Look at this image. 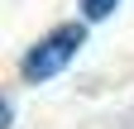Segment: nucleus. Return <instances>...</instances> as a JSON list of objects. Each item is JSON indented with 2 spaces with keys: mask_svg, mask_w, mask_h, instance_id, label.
Here are the masks:
<instances>
[{
  "mask_svg": "<svg viewBox=\"0 0 134 129\" xmlns=\"http://www.w3.org/2000/svg\"><path fill=\"white\" fill-rule=\"evenodd\" d=\"M81 43H86V29H81V24H58V29H48V34L24 53V62H19L24 81H48V77H58L67 62L81 53Z\"/></svg>",
  "mask_w": 134,
  "mask_h": 129,
  "instance_id": "nucleus-1",
  "label": "nucleus"
},
{
  "mask_svg": "<svg viewBox=\"0 0 134 129\" xmlns=\"http://www.w3.org/2000/svg\"><path fill=\"white\" fill-rule=\"evenodd\" d=\"M10 120H14V101L5 96V105H0V129H10Z\"/></svg>",
  "mask_w": 134,
  "mask_h": 129,
  "instance_id": "nucleus-3",
  "label": "nucleus"
},
{
  "mask_svg": "<svg viewBox=\"0 0 134 129\" xmlns=\"http://www.w3.org/2000/svg\"><path fill=\"white\" fill-rule=\"evenodd\" d=\"M120 10V0H81V14L96 24V19H110V14Z\"/></svg>",
  "mask_w": 134,
  "mask_h": 129,
  "instance_id": "nucleus-2",
  "label": "nucleus"
}]
</instances>
